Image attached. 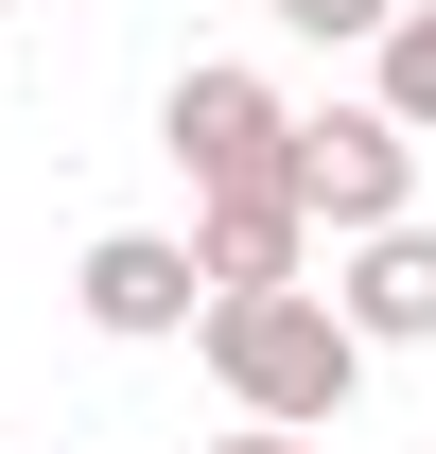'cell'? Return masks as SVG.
Segmentation results:
<instances>
[{
	"mask_svg": "<svg viewBox=\"0 0 436 454\" xmlns=\"http://www.w3.org/2000/svg\"><path fill=\"white\" fill-rule=\"evenodd\" d=\"M192 349H210V385L245 402V419H279V437H315V419L367 402V333H349L315 280H227V297H192Z\"/></svg>",
	"mask_w": 436,
	"mask_h": 454,
	"instance_id": "1",
	"label": "cell"
},
{
	"mask_svg": "<svg viewBox=\"0 0 436 454\" xmlns=\"http://www.w3.org/2000/svg\"><path fill=\"white\" fill-rule=\"evenodd\" d=\"M279 192H297V227L315 245H349V227H401L419 210V140L349 88V106H297L279 122Z\"/></svg>",
	"mask_w": 436,
	"mask_h": 454,
	"instance_id": "2",
	"label": "cell"
},
{
	"mask_svg": "<svg viewBox=\"0 0 436 454\" xmlns=\"http://www.w3.org/2000/svg\"><path fill=\"white\" fill-rule=\"evenodd\" d=\"M279 122H297V106H279L245 53H192L158 88V158L192 175V192H279Z\"/></svg>",
	"mask_w": 436,
	"mask_h": 454,
	"instance_id": "3",
	"label": "cell"
},
{
	"mask_svg": "<svg viewBox=\"0 0 436 454\" xmlns=\"http://www.w3.org/2000/svg\"><path fill=\"white\" fill-rule=\"evenodd\" d=\"M192 245H175V227H105V245H88V262H70V315H88V333L105 349H175L192 333Z\"/></svg>",
	"mask_w": 436,
	"mask_h": 454,
	"instance_id": "4",
	"label": "cell"
},
{
	"mask_svg": "<svg viewBox=\"0 0 436 454\" xmlns=\"http://www.w3.org/2000/svg\"><path fill=\"white\" fill-rule=\"evenodd\" d=\"M315 297H331L367 349H436V227H419V210H401V227H349Z\"/></svg>",
	"mask_w": 436,
	"mask_h": 454,
	"instance_id": "5",
	"label": "cell"
},
{
	"mask_svg": "<svg viewBox=\"0 0 436 454\" xmlns=\"http://www.w3.org/2000/svg\"><path fill=\"white\" fill-rule=\"evenodd\" d=\"M175 245H192V280H315V227H297V192H192V227H175Z\"/></svg>",
	"mask_w": 436,
	"mask_h": 454,
	"instance_id": "6",
	"label": "cell"
},
{
	"mask_svg": "<svg viewBox=\"0 0 436 454\" xmlns=\"http://www.w3.org/2000/svg\"><path fill=\"white\" fill-rule=\"evenodd\" d=\"M367 106L401 122V140H436V0H401V18L367 35Z\"/></svg>",
	"mask_w": 436,
	"mask_h": 454,
	"instance_id": "7",
	"label": "cell"
},
{
	"mask_svg": "<svg viewBox=\"0 0 436 454\" xmlns=\"http://www.w3.org/2000/svg\"><path fill=\"white\" fill-rule=\"evenodd\" d=\"M262 18H279V35H331V53H367V35L401 18V0H262Z\"/></svg>",
	"mask_w": 436,
	"mask_h": 454,
	"instance_id": "8",
	"label": "cell"
},
{
	"mask_svg": "<svg viewBox=\"0 0 436 454\" xmlns=\"http://www.w3.org/2000/svg\"><path fill=\"white\" fill-rule=\"evenodd\" d=\"M210 454H315V437H279V419H227V437Z\"/></svg>",
	"mask_w": 436,
	"mask_h": 454,
	"instance_id": "9",
	"label": "cell"
},
{
	"mask_svg": "<svg viewBox=\"0 0 436 454\" xmlns=\"http://www.w3.org/2000/svg\"><path fill=\"white\" fill-rule=\"evenodd\" d=\"M0 18H18V0H0Z\"/></svg>",
	"mask_w": 436,
	"mask_h": 454,
	"instance_id": "10",
	"label": "cell"
}]
</instances>
